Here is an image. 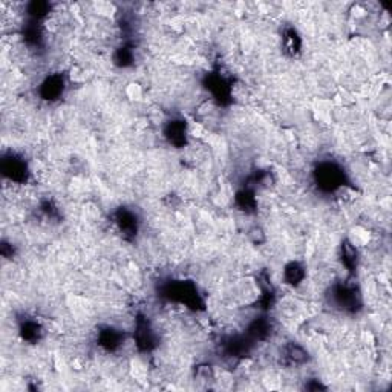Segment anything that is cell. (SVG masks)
<instances>
[{
  "instance_id": "6da1fadb",
  "label": "cell",
  "mask_w": 392,
  "mask_h": 392,
  "mask_svg": "<svg viewBox=\"0 0 392 392\" xmlns=\"http://www.w3.org/2000/svg\"><path fill=\"white\" fill-rule=\"evenodd\" d=\"M2 174L5 183L14 186H26L29 178L33 175V170L23 157L9 152L4 154L2 157Z\"/></svg>"
},
{
  "instance_id": "7a4b0ae2",
  "label": "cell",
  "mask_w": 392,
  "mask_h": 392,
  "mask_svg": "<svg viewBox=\"0 0 392 392\" xmlns=\"http://www.w3.org/2000/svg\"><path fill=\"white\" fill-rule=\"evenodd\" d=\"M314 181L320 190L336 194L345 186L344 169L336 163H320L314 170Z\"/></svg>"
},
{
  "instance_id": "3957f363",
  "label": "cell",
  "mask_w": 392,
  "mask_h": 392,
  "mask_svg": "<svg viewBox=\"0 0 392 392\" xmlns=\"http://www.w3.org/2000/svg\"><path fill=\"white\" fill-rule=\"evenodd\" d=\"M308 349L299 341H287L279 349V361L285 368H304L309 364Z\"/></svg>"
},
{
  "instance_id": "277c9868",
  "label": "cell",
  "mask_w": 392,
  "mask_h": 392,
  "mask_svg": "<svg viewBox=\"0 0 392 392\" xmlns=\"http://www.w3.org/2000/svg\"><path fill=\"white\" fill-rule=\"evenodd\" d=\"M66 80L62 73L48 74L37 86V94L42 102L55 103L65 95Z\"/></svg>"
},
{
  "instance_id": "5b68a950",
  "label": "cell",
  "mask_w": 392,
  "mask_h": 392,
  "mask_svg": "<svg viewBox=\"0 0 392 392\" xmlns=\"http://www.w3.org/2000/svg\"><path fill=\"white\" fill-rule=\"evenodd\" d=\"M163 134L166 142L170 146H174L175 149H183V147H187L189 144L190 130L183 118H172L169 120V122H166Z\"/></svg>"
},
{
  "instance_id": "8992f818",
  "label": "cell",
  "mask_w": 392,
  "mask_h": 392,
  "mask_svg": "<svg viewBox=\"0 0 392 392\" xmlns=\"http://www.w3.org/2000/svg\"><path fill=\"white\" fill-rule=\"evenodd\" d=\"M114 224L126 240H132L138 235L139 221L135 212H132L130 208H126V207L118 208L114 213Z\"/></svg>"
},
{
  "instance_id": "52a82bcc",
  "label": "cell",
  "mask_w": 392,
  "mask_h": 392,
  "mask_svg": "<svg viewBox=\"0 0 392 392\" xmlns=\"http://www.w3.org/2000/svg\"><path fill=\"white\" fill-rule=\"evenodd\" d=\"M18 336L29 345H36L43 339L45 328L34 317H25L18 322Z\"/></svg>"
},
{
  "instance_id": "ba28073f",
  "label": "cell",
  "mask_w": 392,
  "mask_h": 392,
  "mask_svg": "<svg viewBox=\"0 0 392 392\" xmlns=\"http://www.w3.org/2000/svg\"><path fill=\"white\" fill-rule=\"evenodd\" d=\"M284 284L291 288H299L307 279V267L300 260H290L282 270Z\"/></svg>"
},
{
  "instance_id": "9c48e42d",
  "label": "cell",
  "mask_w": 392,
  "mask_h": 392,
  "mask_svg": "<svg viewBox=\"0 0 392 392\" xmlns=\"http://www.w3.org/2000/svg\"><path fill=\"white\" fill-rule=\"evenodd\" d=\"M359 250L357 247L351 243V240L345 239L340 245V260L341 265L346 268L348 273H356L357 267H359Z\"/></svg>"
},
{
  "instance_id": "30bf717a",
  "label": "cell",
  "mask_w": 392,
  "mask_h": 392,
  "mask_svg": "<svg viewBox=\"0 0 392 392\" xmlns=\"http://www.w3.org/2000/svg\"><path fill=\"white\" fill-rule=\"evenodd\" d=\"M282 49L288 57H297L302 53V38L295 28H287L282 34Z\"/></svg>"
},
{
  "instance_id": "8fae6325",
  "label": "cell",
  "mask_w": 392,
  "mask_h": 392,
  "mask_svg": "<svg viewBox=\"0 0 392 392\" xmlns=\"http://www.w3.org/2000/svg\"><path fill=\"white\" fill-rule=\"evenodd\" d=\"M248 240L253 245H263L267 243V233L265 230L260 226H253L247 230Z\"/></svg>"
}]
</instances>
